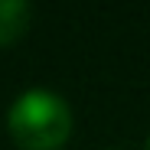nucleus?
Listing matches in <instances>:
<instances>
[{
    "label": "nucleus",
    "instance_id": "nucleus-2",
    "mask_svg": "<svg viewBox=\"0 0 150 150\" xmlns=\"http://www.w3.org/2000/svg\"><path fill=\"white\" fill-rule=\"evenodd\" d=\"M30 20H33L30 0H0V49L26 36Z\"/></svg>",
    "mask_w": 150,
    "mask_h": 150
},
{
    "label": "nucleus",
    "instance_id": "nucleus-1",
    "mask_svg": "<svg viewBox=\"0 0 150 150\" xmlns=\"http://www.w3.org/2000/svg\"><path fill=\"white\" fill-rule=\"evenodd\" d=\"M72 127L75 117L69 101L49 88L23 91L7 111V131L20 150H62Z\"/></svg>",
    "mask_w": 150,
    "mask_h": 150
},
{
    "label": "nucleus",
    "instance_id": "nucleus-3",
    "mask_svg": "<svg viewBox=\"0 0 150 150\" xmlns=\"http://www.w3.org/2000/svg\"><path fill=\"white\" fill-rule=\"evenodd\" d=\"M144 150H150V137H147V147H144Z\"/></svg>",
    "mask_w": 150,
    "mask_h": 150
}]
</instances>
